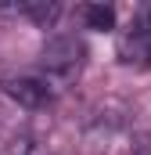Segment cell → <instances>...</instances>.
<instances>
[{
  "mask_svg": "<svg viewBox=\"0 0 151 155\" xmlns=\"http://www.w3.org/2000/svg\"><path fill=\"white\" fill-rule=\"evenodd\" d=\"M4 90L14 97V101H22L25 108H43V105H50V83L47 79H36V76H18V79H4Z\"/></svg>",
  "mask_w": 151,
  "mask_h": 155,
  "instance_id": "6da1fadb",
  "label": "cell"
},
{
  "mask_svg": "<svg viewBox=\"0 0 151 155\" xmlns=\"http://www.w3.org/2000/svg\"><path fill=\"white\" fill-rule=\"evenodd\" d=\"M79 54H83V47H79L72 36H65V40H58V43H50V47H47L43 61H47V69H50V72L72 76L76 65H79Z\"/></svg>",
  "mask_w": 151,
  "mask_h": 155,
  "instance_id": "7a4b0ae2",
  "label": "cell"
},
{
  "mask_svg": "<svg viewBox=\"0 0 151 155\" xmlns=\"http://www.w3.org/2000/svg\"><path fill=\"white\" fill-rule=\"evenodd\" d=\"M83 18H86V29H97V33L115 29V7H108V4H90V7H83Z\"/></svg>",
  "mask_w": 151,
  "mask_h": 155,
  "instance_id": "3957f363",
  "label": "cell"
},
{
  "mask_svg": "<svg viewBox=\"0 0 151 155\" xmlns=\"http://www.w3.org/2000/svg\"><path fill=\"white\" fill-rule=\"evenodd\" d=\"M133 155H151V141H140V144H133Z\"/></svg>",
  "mask_w": 151,
  "mask_h": 155,
  "instance_id": "277c9868",
  "label": "cell"
}]
</instances>
